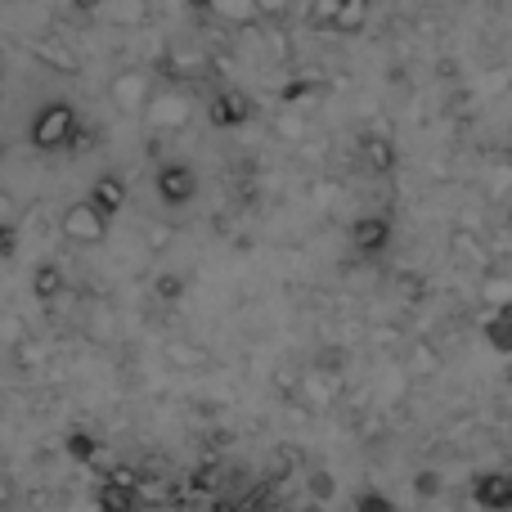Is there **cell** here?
Masks as SVG:
<instances>
[{
	"label": "cell",
	"mask_w": 512,
	"mask_h": 512,
	"mask_svg": "<svg viewBox=\"0 0 512 512\" xmlns=\"http://www.w3.org/2000/svg\"><path fill=\"white\" fill-rule=\"evenodd\" d=\"M27 140H32V149H41V153L68 149V144L77 140V108H72L68 99H50V104L32 117Z\"/></svg>",
	"instance_id": "6da1fadb"
},
{
	"label": "cell",
	"mask_w": 512,
	"mask_h": 512,
	"mask_svg": "<svg viewBox=\"0 0 512 512\" xmlns=\"http://www.w3.org/2000/svg\"><path fill=\"white\" fill-rule=\"evenodd\" d=\"M59 230H63V239L77 243V248H95V243H104V234H108V216L99 212L90 198H81V203L63 207Z\"/></svg>",
	"instance_id": "7a4b0ae2"
},
{
	"label": "cell",
	"mask_w": 512,
	"mask_h": 512,
	"mask_svg": "<svg viewBox=\"0 0 512 512\" xmlns=\"http://www.w3.org/2000/svg\"><path fill=\"white\" fill-rule=\"evenodd\" d=\"M108 99H113L117 113H131V117L140 113L144 117V108H149V99H153V77L140 72V68L117 72V77L108 81Z\"/></svg>",
	"instance_id": "3957f363"
},
{
	"label": "cell",
	"mask_w": 512,
	"mask_h": 512,
	"mask_svg": "<svg viewBox=\"0 0 512 512\" xmlns=\"http://www.w3.org/2000/svg\"><path fill=\"white\" fill-rule=\"evenodd\" d=\"M144 122H149V131H158V135L185 131L189 126V99L180 95V90H153L149 108H144Z\"/></svg>",
	"instance_id": "277c9868"
},
{
	"label": "cell",
	"mask_w": 512,
	"mask_h": 512,
	"mask_svg": "<svg viewBox=\"0 0 512 512\" xmlns=\"http://www.w3.org/2000/svg\"><path fill=\"white\" fill-rule=\"evenodd\" d=\"M194 194H198V176H194V167H185V162H171V167H162L158 171V198L167 207H185V203H194Z\"/></svg>",
	"instance_id": "5b68a950"
},
{
	"label": "cell",
	"mask_w": 512,
	"mask_h": 512,
	"mask_svg": "<svg viewBox=\"0 0 512 512\" xmlns=\"http://www.w3.org/2000/svg\"><path fill=\"white\" fill-rule=\"evenodd\" d=\"M248 99L239 95V90H221V95H212V104H207V117H212V126H221V131H230V126H243L248 122Z\"/></svg>",
	"instance_id": "8992f818"
},
{
	"label": "cell",
	"mask_w": 512,
	"mask_h": 512,
	"mask_svg": "<svg viewBox=\"0 0 512 512\" xmlns=\"http://www.w3.org/2000/svg\"><path fill=\"white\" fill-rule=\"evenodd\" d=\"M472 495H477L481 508L504 512V508H512V477H508V472H486V477H477Z\"/></svg>",
	"instance_id": "52a82bcc"
},
{
	"label": "cell",
	"mask_w": 512,
	"mask_h": 512,
	"mask_svg": "<svg viewBox=\"0 0 512 512\" xmlns=\"http://www.w3.org/2000/svg\"><path fill=\"white\" fill-rule=\"evenodd\" d=\"M90 203H95L104 216H117L126 207V180L117 176V171H104V176H95V185H90Z\"/></svg>",
	"instance_id": "ba28073f"
},
{
	"label": "cell",
	"mask_w": 512,
	"mask_h": 512,
	"mask_svg": "<svg viewBox=\"0 0 512 512\" xmlns=\"http://www.w3.org/2000/svg\"><path fill=\"white\" fill-rule=\"evenodd\" d=\"M387 239H391V225L382 221V216H364V221H355V230H351V248L360 256L382 252L387 248Z\"/></svg>",
	"instance_id": "9c48e42d"
},
{
	"label": "cell",
	"mask_w": 512,
	"mask_h": 512,
	"mask_svg": "<svg viewBox=\"0 0 512 512\" xmlns=\"http://www.w3.org/2000/svg\"><path fill=\"white\" fill-rule=\"evenodd\" d=\"M207 9H212L221 23H230V27H256V23H265L261 9H256V0H207Z\"/></svg>",
	"instance_id": "30bf717a"
},
{
	"label": "cell",
	"mask_w": 512,
	"mask_h": 512,
	"mask_svg": "<svg viewBox=\"0 0 512 512\" xmlns=\"http://www.w3.org/2000/svg\"><path fill=\"white\" fill-rule=\"evenodd\" d=\"M450 252L459 256L463 265H486V256H490V243L481 239L472 225H459V230L450 234Z\"/></svg>",
	"instance_id": "8fae6325"
},
{
	"label": "cell",
	"mask_w": 512,
	"mask_h": 512,
	"mask_svg": "<svg viewBox=\"0 0 512 512\" xmlns=\"http://www.w3.org/2000/svg\"><path fill=\"white\" fill-rule=\"evenodd\" d=\"M27 288H32L36 301H54L63 288H68V279H63V270H59L54 261H41V265L32 270V283H27Z\"/></svg>",
	"instance_id": "7c38bea8"
},
{
	"label": "cell",
	"mask_w": 512,
	"mask_h": 512,
	"mask_svg": "<svg viewBox=\"0 0 512 512\" xmlns=\"http://www.w3.org/2000/svg\"><path fill=\"white\" fill-rule=\"evenodd\" d=\"M409 373H414V378H436V373H441V351H436L432 342H414V351H409Z\"/></svg>",
	"instance_id": "4fadbf2b"
},
{
	"label": "cell",
	"mask_w": 512,
	"mask_h": 512,
	"mask_svg": "<svg viewBox=\"0 0 512 512\" xmlns=\"http://www.w3.org/2000/svg\"><path fill=\"white\" fill-rule=\"evenodd\" d=\"M481 301L495 310H512V279L508 274H486V279H481Z\"/></svg>",
	"instance_id": "5bb4252c"
},
{
	"label": "cell",
	"mask_w": 512,
	"mask_h": 512,
	"mask_svg": "<svg viewBox=\"0 0 512 512\" xmlns=\"http://www.w3.org/2000/svg\"><path fill=\"white\" fill-rule=\"evenodd\" d=\"M369 9H373V0H346L333 32H360V27L369 23Z\"/></svg>",
	"instance_id": "9a60e30c"
},
{
	"label": "cell",
	"mask_w": 512,
	"mask_h": 512,
	"mask_svg": "<svg viewBox=\"0 0 512 512\" xmlns=\"http://www.w3.org/2000/svg\"><path fill=\"white\" fill-rule=\"evenodd\" d=\"M342 5H346V0H310V9H306L310 27H337V14H342Z\"/></svg>",
	"instance_id": "2e32d148"
},
{
	"label": "cell",
	"mask_w": 512,
	"mask_h": 512,
	"mask_svg": "<svg viewBox=\"0 0 512 512\" xmlns=\"http://www.w3.org/2000/svg\"><path fill=\"white\" fill-rule=\"evenodd\" d=\"M364 162H369L373 171H391V167H396V149H391V140H369V144H364Z\"/></svg>",
	"instance_id": "e0dca14e"
},
{
	"label": "cell",
	"mask_w": 512,
	"mask_h": 512,
	"mask_svg": "<svg viewBox=\"0 0 512 512\" xmlns=\"http://www.w3.org/2000/svg\"><path fill=\"white\" fill-rule=\"evenodd\" d=\"M18 342H27V324L18 315H9V310H0V346H9V351H14Z\"/></svg>",
	"instance_id": "ac0fdd59"
},
{
	"label": "cell",
	"mask_w": 512,
	"mask_h": 512,
	"mask_svg": "<svg viewBox=\"0 0 512 512\" xmlns=\"http://www.w3.org/2000/svg\"><path fill=\"white\" fill-rule=\"evenodd\" d=\"M167 355L180 364V369H203V364H207V351H198V346H185V342H171Z\"/></svg>",
	"instance_id": "d6986e66"
},
{
	"label": "cell",
	"mask_w": 512,
	"mask_h": 512,
	"mask_svg": "<svg viewBox=\"0 0 512 512\" xmlns=\"http://www.w3.org/2000/svg\"><path fill=\"white\" fill-rule=\"evenodd\" d=\"M306 391L319 400V405H328V400L337 396V382H324V373H319V369H310V373H306Z\"/></svg>",
	"instance_id": "ffe728a7"
},
{
	"label": "cell",
	"mask_w": 512,
	"mask_h": 512,
	"mask_svg": "<svg viewBox=\"0 0 512 512\" xmlns=\"http://www.w3.org/2000/svg\"><path fill=\"white\" fill-rule=\"evenodd\" d=\"M14 355H18V364L27 369V364H45V355H50V351H45L41 342H32V337H27V342H18V346H14Z\"/></svg>",
	"instance_id": "44dd1931"
},
{
	"label": "cell",
	"mask_w": 512,
	"mask_h": 512,
	"mask_svg": "<svg viewBox=\"0 0 512 512\" xmlns=\"http://www.w3.org/2000/svg\"><path fill=\"white\" fill-rule=\"evenodd\" d=\"M256 9H261L265 23H283V18H288V9H292V0H256Z\"/></svg>",
	"instance_id": "7402d4cb"
},
{
	"label": "cell",
	"mask_w": 512,
	"mask_h": 512,
	"mask_svg": "<svg viewBox=\"0 0 512 512\" xmlns=\"http://www.w3.org/2000/svg\"><path fill=\"white\" fill-rule=\"evenodd\" d=\"M99 499H104V504H108V512H126V508H131V499H126V490H117V486H108Z\"/></svg>",
	"instance_id": "603a6c76"
},
{
	"label": "cell",
	"mask_w": 512,
	"mask_h": 512,
	"mask_svg": "<svg viewBox=\"0 0 512 512\" xmlns=\"http://www.w3.org/2000/svg\"><path fill=\"white\" fill-rule=\"evenodd\" d=\"M355 512H391V504L382 495H360V508Z\"/></svg>",
	"instance_id": "cb8c5ba5"
},
{
	"label": "cell",
	"mask_w": 512,
	"mask_h": 512,
	"mask_svg": "<svg viewBox=\"0 0 512 512\" xmlns=\"http://www.w3.org/2000/svg\"><path fill=\"white\" fill-rule=\"evenodd\" d=\"M9 504H14V481L0 472V508H9Z\"/></svg>",
	"instance_id": "d4e9b609"
},
{
	"label": "cell",
	"mask_w": 512,
	"mask_h": 512,
	"mask_svg": "<svg viewBox=\"0 0 512 512\" xmlns=\"http://www.w3.org/2000/svg\"><path fill=\"white\" fill-rule=\"evenodd\" d=\"M490 342H499V346H512V333H508V324H490Z\"/></svg>",
	"instance_id": "484cf974"
},
{
	"label": "cell",
	"mask_w": 512,
	"mask_h": 512,
	"mask_svg": "<svg viewBox=\"0 0 512 512\" xmlns=\"http://www.w3.org/2000/svg\"><path fill=\"white\" fill-rule=\"evenodd\" d=\"M171 239V230H167V225H153V230H149V243H153V248H162V243H167Z\"/></svg>",
	"instance_id": "4316f807"
},
{
	"label": "cell",
	"mask_w": 512,
	"mask_h": 512,
	"mask_svg": "<svg viewBox=\"0 0 512 512\" xmlns=\"http://www.w3.org/2000/svg\"><path fill=\"white\" fill-rule=\"evenodd\" d=\"M162 297H180V279H158Z\"/></svg>",
	"instance_id": "83f0119b"
},
{
	"label": "cell",
	"mask_w": 512,
	"mask_h": 512,
	"mask_svg": "<svg viewBox=\"0 0 512 512\" xmlns=\"http://www.w3.org/2000/svg\"><path fill=\"white\" fill-rule=\"evenodd\" d=\"M5 77H9V54L0 50V81H5Z\"/></svg>",
	"instance_id": "f1b7e54d"
},
{
	"label": "cell",
	"mask_w": 512,
	"mask_h": 512,
	"mask_svg": "<svg viewBox=\"0 0 512 512\" xmlns=\"http://www.w3.org/2000/svg\"><path fill=\"white\" fill-rule=\"evenodd\" d=\"M270 512H283V508H270Z\"/></svg>",
	"instance_id": "f546056e"
},
{
	"label": "cell",
	"mask_w": 512,
	"mask_h": 512,
	"mask_svg": "<svg viewBox=\"0 0 512 512\" xmlns=\"http://www.w3.org/2000/svg\"><path fill=\"white\" fill-rule=\"evenodd\" d=\"M0 153H5V144H0Z\"/></svg>",
	"instance_id": "4dcf8cb0"
}]
</instances>
